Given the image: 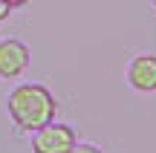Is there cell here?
<instances>
[{
    "label": "cell",
    "instance_id": "1",
    "mask_svg": "<svg viewBox=\"0 0 156 153\" xmlns=\"http://www.w3.org/2000/svg\"><path fill=\"white\" fill-rule=\"evenodd\" d=\"M6 110L20 130H38L55 121L58 101L44 84H17L6 98Z\"/></svg>",
    "mask_w": 156,
    "mask_h": 153
},
{
    "label": "cell",
    "instance_id": "2",
    "mask_svg": "<svg viewBox=\"0 0 156 153\" xmlns=\"http://www.w3.org/2000/svg\"><path fill=\"white\" fill-rule=\"evenodd\" d=\"M75 142H78L75 130L61 121H49V124L32 130V153H69Z\"/></svg>",
    "mask_w": 156,
    "mask_h": 153
},
{
    "label": "cell",
    "instance_id": "3",
    "mask_svg": "<svg viewBox=\"0 0 156 153\" xmlns=\"http://www.w3.org/2000/svg\"><path fill=\"white\" fill-rule=\"evenodd\" d=\"M29 67V46L17 38L0 40V78H17Z\"/></svg>",
    "mask_w": 156,
    "mask_h": 153
},
{
    "label": "cell",
    "instance_id": "4",
    "mask_svg": "<svg viewBox=\"0 0 156 153\" xmlns=\"http://www.w3.org/2000/svg\"><path fill=\"white\" fill-rule=\"evenodd\" d=\"M127 84L136 92H156V55H136L127 64Z\"/></svg>",
    "mask_w": 156,
    "mask_h": 153
},
{
    "label": "cell",
    "instance_id": "5",
    "mask_svg": "<svg viewBox=\"0 0 156 153\" xmlns=\"http://www.w3.org/2000/svg\"><path fill=\"white\" fill-rule=\"evenodd\" d=\"M69 153H104V150H101L98 148V144H90V142H81V144H73V150H69Z\"/></svg>",
    "mask_w": 156,
    "mask_h": 153
},
{
    "label": "cell",
    "instance_id": "6",
    "mask_svg": "<svg viewBox=\"0 0 156 153\" xmlns=\"http://www.w3.org/2000/svg\"><path fill=\"white\" fill-rule=\"evenodd\" d=\"M9 12H12V6L6 3V0H0V23H3L6 17H9Z\"/></svg>",
    "mask_w": 156,
    "mask_h": 153
},
{
    "label": "cell",
    "instance_id": "7",
    "mask_svg": "<svg viewBox=\"0 0 156 153\" xmlns=\"http://www.w3.org/2000/svg\"><path fill=\"white\" fill-rule=\"evenodd\" d=\"M6 3H9V6H12V9H17V6H26V3H29V0H6Z\"/></svg>",
    "mask_w": 156,
    "mask_h": 153
},
{
    "label": "cell",
    "instance_id": "8",
    "mask_svg": "<svg viewBox=\"0 0 156 153\" xmlns=\"http://www.w3.org/2000/svg\"><path fill=\"white\" fill-rule=\"evenodd\" d=\"M151 3H153V9H156V0H151Z\"/></svg>",
    "mask_w": 156,
    "mask_h": 153
}]
</instances>
